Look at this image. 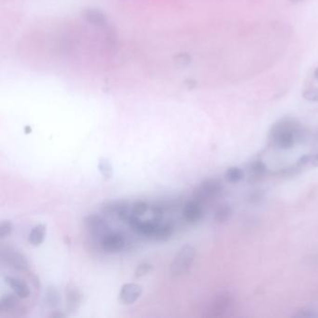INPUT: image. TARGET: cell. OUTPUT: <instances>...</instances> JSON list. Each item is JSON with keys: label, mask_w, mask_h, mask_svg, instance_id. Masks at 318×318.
Returning <instances> with one entry per match:
<instances>
[{"label": "cell", "mask_w": 318, "mask_h": 318, "mask_svg": "<svg viewBox=\"0 0 318 318\" xmlns=\"http://www.w3.org/2000/svg\"><path fill=\"white\" fill-rule=\"evenodd\" d=\"M302 123L294 117H284L272 124L269 139L277 149H292L303 137Z\"/></svg>", "instance_id": "1"}, {"label": "cell", "mask_w": 318, "mask_h": 318, "mask_svg": "<svg viewBox=\"0 0 318 318\" xmlns=\"http://www.w3.org/2000/svg\"><path fill=\"white\" fill-rule=\"evenodd\" d=\"M160 221L155 217L153 221H141L138 216L131 215L127 222L137 234L157 241H166L173 235L174 227L171 223H162Z\"/></svg>", "instance_id": "2"}, {"label": "cell", "mask_w": 318, "mask_h": 318, "mask_svg": "<svg viewBox=\"0 0 318 318\" xmlns=\"http://www.w3.org/2000/svg\"><path fill=\"white\" fill-rule=\"evenodd\" d=\"M196 256V249L191 245H184L175 254L170 266V273L173 277L183 276L190 272Z\"/></svg>", "instance_id": "3"}, {"label": "cell", "mask_w": 318, "mask_h": 318, "mask_svg": "<svg viewBox=\"0 0 318 318\" xmlns=\"http://www.w3.org/2000/svg\"><path fill=\"white\" fill-rule=\"evenodd\" d=\"M223 190V185L217 178L205 180L193 190V199L202 205L216 199Z\"/></svg>", "instance_id": "4"}, {"label": "cell", "mask_w": 318, "mask_h": 318, "mask_svg": "<svg viewBox=\"0 0 318 318\" xmlns=\"http://www.w3.org/2000/svg\"><path fill=\"white\" fill-rule=\"evenodd\" d=\"M232 303L233 297L230 293H221L205 308L203 316L206 318L221 317L230 310Z\"/></svg>", "instance_id": "5"}, {"label": "cell", "mask_w": 318, "mask_h": 318, "mask_svg": "<svg viewBox=\"0 0 318 318\" xmlns=\"http://www.w3.org/2000/svg\"><path fill=\"white\" fill-rule=\"evenodd\" d=\"M1 257L3 262L9 264L10 267L13 268L16 271L25 272L29 268V263L27 262L26 256L20 252L14 251L9 247L2 246L1 250Z\"/></svg>", "instance_id": "6"}, {"label": "cell", "mask_w": 318, "mask_h": 318, "mask_svg": "<svg viewBox=\"0 0 318 318\" xmlns=\"http://www.w3.org/2000/svg\"><path fill=\"white\" fill-rule=\"evenodd\" d=\"M100 246L104 251L118 253L125 248L126 241L122 233L108 231L100 238Z\"/></svg>", "instance_id": "7"}, {"label": "cell", "mask_w": 318, "mask_h": 318, "mask_svg": "<svg viewBox=\"0 0 318 318\" xmlns=\"http://www.w3.org/2000/svg\"><path fill=\"white\" fill-rule=\"evenodd\" d=\"M102 212L108 215H116L122 221H128L131 214V206L125 201L108 202L102 206Z\"/></svg>", "instance_id": "8"}, {"label": "cell", "mask_w": 318, "mask_h": 318, "mask_svg": "<svg viewBox=\"0 0 318 318\" xmlns=\"http://www.w3.org/2000/svg\"><path fill=\"white\" fill-rule=\"evenodd\" d=\"M84 224L91 234L93 236H99L100 238L109 231H108L109 227L107 221L103 218L101 215L96 214L87 215L84 220Z\"/></svg>", "instance_id": "9"}, {"label": "cell", "mask_w": 318, "mask_h": 318, "mask_svg": "<svg viewBox=\"0 0 318 318\" xmlns=\"http://www.w3.org/2000/svg\"><path fill=\"white\" fill-rule=\"evenodd\" d=\"M142 291L143 289L138 284L134 283L124 284L123 287H121V290L118 293V300L121 303L125 305L133 304L140 297Z\"/></svg>", "instance_id": "10"}, {"label": "cell", "mask_w": 318, "mask_h": 318, "mask_svg": "<svg viewBox=\"0 0 318 318\" xmlns=\"http://www.w3.org/2000/svg\"><path fill=\"white\" fill-rule=\"evenodd\" d=\"M183 218L189 224H196L202 221L204 216L203 205L199 202L193 200L189 201L183 208Z\"/></svg>", "instance_id": "11"}, {"label": "cell", "mask_w": 318, "mask_h": 318, "mask_svg": "<svg viewBox=\"0 0 318 318\" xmlns=\"http://www.w3.org/2000/svg\"><path fill=\"white\" fill-rule=\"evenodd\" d=\"M82 295L76 285L69 284L66 287V309L68 313L76 312L82 303Z\"/></svg>", "instance_id": "12"}, {"label": "cell", "mask_w": 318, "mask_h": 318, "mask_svg": "<svg viewBox=\"0 0 318 318\" xmlns=\"http://www.w3.org/2000/svg\"><path fill=\"white\" fill-rule=\"evenodd\" d=\"M5 280L13 293L20 299H27L30 296V288L24 280L11 276L5 277Z\"/></svg>", "instance_id": "13"}, {"label": "cell", "mask_w": 318, "mask_h": 318, "mask_svg": "<svg viewBox=\"0 0 318 318\" xmlns=\"http://www.w3.org/2000/svg\"><path fill=\"white\" fill-rule=\"evenodd\" d=\"M248 171H249V181L256 182L266 175L268 169L266 164H264L262 160H256L250 164Z\"/></svg>", "instance_id": "14"}, {"label": "cell", "mask_w": 318, "mask_h": 318, "mask_svg": "<svg viewBox=\"0 0 318 318\" xmlns=\"http://www.w3.org/2000/svg\"><path fill=\"white\" fill-rule=\"evenodd\" d=\"M46 226L43 224H38L35 226L28 235V242L32 246H38L44 242L46 237Z\"/></svg>", "instance_id": "15"}, {"label": "cell", "mask_w": 318, "mask_h": 318, "mask_svg": "<svg viewBox=\"0 0 318 318\" xmlns=\"http://www.w3.org/2000/svg\"><path fill=\"white\" fill-rule=\"evenodd\" d=\"M19 299L16 294H8L4 295L0 300V312L9 313L13 311L19 304Z\"/></svg>", "instance_id": "16"}, {"label": "cell", "mask_w": 318, "mask_h": 318, "mask_svg": "<svg viewBox=\"0 0 318 318\" xmlns=\"http://www.w3.org/2000/svg\"><path fill=\"white\" fill-rule=\"evenodd\" d=\"M231 215H232V209H231V205L224 204V205H220L215 209V213H214V221L216 223L222 224L229 221L231 218Z\"/></svg>", "instance_id": "17"}, {"label": "cell", "mask_w": 318, "mask_h": 318, "mask_svg": "<svg viewBox=\"0 0 318 318\" xmlns=\"http://www.w3.org/2000/svg\"><path fill=\"white\" fill-rule=\"evenodd\" d=\"M244 178V171L237 166H231L225 172V180L231 184L240 182Z\"/></svg>", "instance_id": "18"}, {"label": "cell", "mask_w": 318, "mask_h": 318, "mask_svg": "<svg viewBox=\"0 0 318 318\" xmlns=\"http://www.w3.org/2000/svg\"><path fill=\"white\" fill-rule=\"evenodd\" d=\"M60 301L58 290L54 287H49L47 288L44 297V303L48 307H56Z\"/></svg>", "instance_id": "19"}, {"label": "cell", "mask_w": 318, "mask_h": 318, "mask_svg": "<svg viewBox=\"0 0 318 318\" xmlns=\"http://www.w3.org/2000/svg\"><path fill=\"white\" fill-rule=\"evenodd\" d=\"M149 206L146 202L144 201H137L131 206V214L134 216H138L140 217L141 215L147 213V211L149 210Z\"/></svg>", "instance_id": "20"}, {"label": "cell", "mask_w": 318, "mask_h": 318, "mask_svg": "<svg viewBox=\"0 0 318 318\" xmlns=\"http://www.w3.org/2000/svg\"><path fill=\"white\" fill-rule=\"evenodd\" d=\"M98 168H99L100 173H101V174L105 178H110L112 176V166H111L110 163L108 162V159L101 158L100 161H99V164H98Z\"/></svg>", "instance_id": "21"}, {"label": "cell", "mask_w": 318, "mask_h": 318, "mask_svg": "<svg viewBox=\"0 0 318 318\" xmlns=\"http://www.w3.org/2000/svg\"><path fill=\"white\" fill-rule=\"evenodd\" d=\"M152 270V265L149 262H142L140 263L136 270H135V277H143L147 275L148 273L151 272Z\"/></svg>", "instance_id": "22"}, {"label": "cell", "mask_w": 318, "mask_h": 318, "mask_svg": "<svg viewBox=\"0 0 318 318\" xmlns=\"http://www.w3.org/2000/svg\"><path fill=\"white\" fill-rule=\"evenodd\" d=\"M12 224L9 221H3L0 224V237L3 239L8 236H10L12 232Z\"/></svg>", "instance_id": "23"}, {"label": "cell", "mask_w": 318, "mask_h": 318, "mask_svg": "<svg viewBox=\"0 0 318 318\" xmlns=\"http://www.w3.org/2000/svg\"><path fill=\"white\" fill-rule=\"evenodd\" d=\"M303 96L304 99L311 102H318V89L306 90L303 92Z\"/></svg>", "instance_id": "24"}, {"label": "cell", "mask_w": 318, "mask_h": 318, "mask_svg": "<svg viewBox=\"0 0 318 318\" xmlns=\"http://www.w3.org/2000/svg\"><path fill=\"white\" fill-rule=\"evenodd\" d=\"M296 316H304V317H315L318 314L314 313L313 310H309V309H303L301 310L299 313L295 314Z\"/></svg>", "instance_id": "25"}, {"label": "cell", "mask_w": 318, "mask_h": 318, "mask_svg": "<svg viewBox=\"0 0 318 318\" xmlns=\"http://www.w3.org/2000/svg\"><path fill=\"white\" fill-rule=\"evenodd\" d=\"M49 316L52 318H61L65 317L66 314L63 313V312H60V311H53Z\"/></svg>", "instance_id": "26"}, {"label": "cell", "mask_w": 318, "mask_h": 318, "mask_svg": "<svg viewBox=\"0 0 318 318\" xmlns=\"http://www.w3.org/2000/svg\"><path fill=\"white\" fill-rule=\"evenodd\" d=\"M311 165L313 167H318V153L313 154V157L311 160Z\"/></svg>", "instance_id": "27"}, {"label": "cell", "mask_w": 318, "mask_h": 318, "mask_svg": "<svg viewBox=\"0 0 318 318\" xmlns=\"http://www.w3.org/2000/svg\"><path fill=\"white\" fill-rule=\"evenodd\" d=\"M288 1H290L292 3H302V2H305L307 0H288Z\"/></svg>", "instance_id": "28"}, {"label": "cell", "mask_w": 318, "mask_h": 318, "mask_svg": "<svg viewBox=\"0 0 318 318\" xmlns=\"http://www.w3.org/2000/svg\"><path fill=\"white\" fill-rule=\"evenodd\" d=\"M313 76H314V77L318 81V67L314 69V71H313Z\"/></svg>", "instance_id": "29"}]
</instances>
